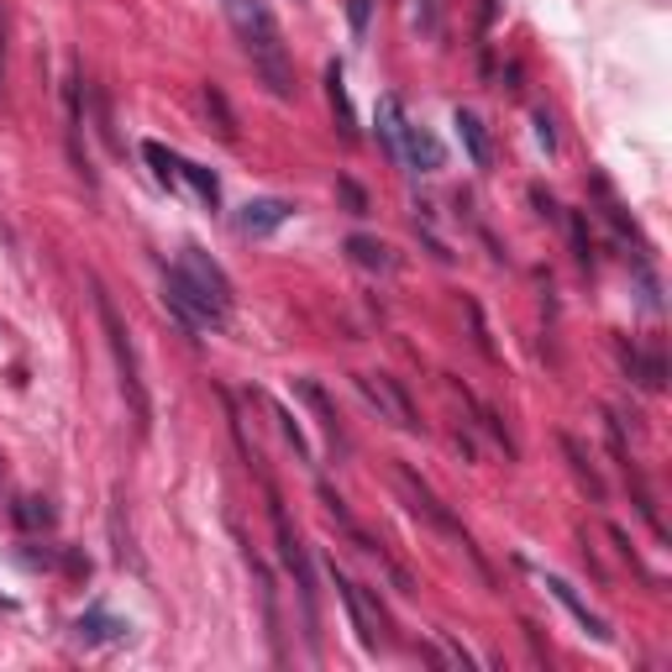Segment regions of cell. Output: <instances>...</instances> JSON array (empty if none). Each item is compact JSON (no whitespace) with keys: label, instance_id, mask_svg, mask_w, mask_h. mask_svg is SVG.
<instances>
[{"label":"cell","instance_id":"6da1fadb","mask_svg":"<svg viewBox=\"0 0 672 672\" xmlns=\"http://www.w3.org/2000/svg\"><path fill=\"white\" fill-rule=\"evenodd\" d=\"M221 5H226L232 26H237L242 53H247L253 74L268 85V96L289 100L294 96V69H289V48H284L279 22H273V11H268L264 0H221Z\"/></svg>","mask_w":672,"mask_h":672},{"label":"cell","instance_id":"7a4b0ae2","mask_svg":"<svg viewBox=\"0 0 672 672\" xmlns=\"http://www.w3.org/2000/svg\"><path fill=\"white\" fill-rule=\"evenodd\" d=\"M96 311H100V326H105V341H111V358H116V373H121V394L132 405V421H137V436L153 432V400H147V384H143V362H137V347H132V332L126 321L116 315L111 294L96 284Z\"/></svg>","mask_w":672,"mask_h":672},{"label":"cell","instance_id":"3957f363","mask_svg":"<svg viewBox=\"0 0 672 672\" xmlns=\"http://www.w3.org/2000/svg\"><path fill=\"white\" fill-rule=\"evenodd\" d=\"M164 305H168L173 315H179V326H184L190 336L221 332V326H226V315H232L226 305H216V300H211L205 289L194 284L184 268H168V273H164Z\"/></svg>","mask_w":672,"mask_h":672},{"label":"cell","instance_id":"277c9868","mask_svg":"<svg viewBox=\"0 0 672 672\" xmlns=\"http://www.w3.org/2000/svg\"><path fill=\"white\" fill-rule=\"evenodd\" d=\"M394 489L405 494V504H410V509H415V515H421V520H426V526H432V530H441V536H452L457 547H462V552L473 557V568H479V578H483V583H489V562H483V557H479V547L468 541V530L457 526V520H452V509H447V504L436 500L432 489H426V483L415 479V473H410L405 462L394 468Z\"/></svg>","mask_w":672,"mask_h":672},{"label":"cell","instance_id":"5b68a950","mask_svg":"<svg viewBox=\"0 0 672 672\" xmlns=\"http://www.w3.org/2000/svg\"><path fill=\"white\" fill-rule=\"evenodd\" d=\"M268 515H273V536H279V557H284V568L294 573V589H300V604H305V636H311L315 647V578H311V557H305V547H300V536H294V526H289V509L284 500H279V489L268 483Z\"/></svg>","mask_w":672,"mask_h":672},{"label":"cell","instance_id":"8992f818","mask_svg":"<svg viewBox=\"0 0 672 672\" xmlns=\"http://www.w3.org/2000/svg\"><path fill=\"white\" fill-rule=\"evenodd\" d=\"M332 583H336V594H341V604H347V615H352V630H358L362 651H379V647H384V609L368 600V589H362V583H352V578L341 573L336 562H332Z\"/></svg>","mask_w":672,"mask_h":672},{"label":"cell","instance_id":"52a82bcc","mask_svg":"<svg viewBox=\"0 0 672 672\" xmlns=\"http://www.w3.org/2000/svg\"><path fill=\"white\" fill-rule=\"evenodd\" d=\"M358 389H362V400L379 410V421H394L400 432H421V421H415V410H410L405 389L394 384L389 373H358Z\"/></svg>","mask_w":672,"mask_h":672},{"label":"cell","instance_id":"ba28073f","mask_svg":"<svg viewBox=\"0 0 672 672\" xmlns=\"http://www.w3.org/2000/svg\"><path fill=\"white\" fill-rule=\"evenodd\" d=\"M289 216H294V205H289V200H279V194H258V200H247V205H242L237 232L242 237H253V242H264V237H273Z\"/></svg>","mask_w":672,"mask_h":672},{"label":"cell","instance_id":"9c48e42d","mask_svg":"<svg viewBox=\"0 0 672 672\" xmlns=\"http://www.w3.org/2000/svg\"><path fill=\"white\" fill-rule=\"evenodd\" d=\"M179 268H184V273H190L194 284L205 289L216 305H226V311H232V279H226V268H221L205 247H194V242H190V247L179 253Z\"/></svg>","mask_w":672,"mask_h":672},{"label":"cell","instance_id":"30bf717a","mask_svg":"<svg viewBox=\"0 0 672 672\" xmlns=\"http://www.w3.org/2000/svg\"><path fill=\"white\" fill-rule=\"evenodd\" d=\"M394 164L415 168V173H436V168H441V143H436L426 126H415V121H410L405 137H400V158H394Z\"/></svg>","mask_w":672,"mask_h":672},{"label":"cell","instance_id":"8fae6325","mask_svg":"<svg viewBox=\"0 0 672 672\" xmlns=\"http://www.w3.org/2000/svg\"><path fill=\"white\" fill-rule=\"evenodd\" d=\"M326 100H332L341 143H358V116H352V100H347V74H341V64H326Z\"/></svg>","mask_w":672,"mask_h":672},{"label":"cell","instance_id":"7c38bea8","mask_svg":"<svg viewBox=\"0 0 672 672\" xmlns=\"http://www.w3.org/2000/svg\"><path fill=\"white\" fill-rule=\"evenodd\" d=\"M74 630H79V641H85V647H111V641H126V630H132V625L116 620L111 609H100L96 604V609H85V615H79Z\"/></svg>","mask_w":672,"mask_h":672},{"label":"cell","instance_id":"4fadbf2b","mask_svg":"<svg viewBox=\"0 0 672 672\" xmlns=\"http://www.w3.org/2000/svg\"><path fill=\"white\" fill-rule=\"evenodd\" d=\"M294 389H300V400L321 415V426H326V436H332V447L336 452H347V432H341V415H336V405H332V394L315 384V379H294Z\"/></svg>","mask_w":672,"mask_h":672},{"label":"cell","instance_id":"5bb4252c","mask_svg":"<svg viewBox=\"0 0 672 672\" xmlns=\"http://www.w3.org/2000/svg\"><path fill=\"white\" fill-rule=\"evenodd\" d=\"M547 589H552V600H557V604H568V615H573V620L583 625V630H589V636H594V641H609V625H604L600 615H594V609H589V604L578 600V594H573V583H568V578L547 573Z\"/></svg>","mask_w":672,"mask_h":672},{"label":"cell","instance_id":"9a60e30c","mask_svg":"<svg viewBox=\"0 0 672 672\" xmlns=\"http://www.w3.org/2000/svg\"><path fill=\"white\" fill-rule=\"evenodd\" d=\"M373 126H379V143H384L389 158H400V137H405V100L400 96H379V111H373Z\"/></svg>","mask_w":672,"mask_h":672},{"label":"cell","instance_id":"2e32d148","mask_svg":"<svg viewBox=\"0 0 672 672\" xmlns=\"http://www.w3.org/2000/svg\"><path fill=\"white\" fill-rule=\"evenodd\" d=\"M452 126H457V137H462V147H468L473 168H489V164H494V153H489V132H483V121L473 116V111H457Z\"/></svg>","mask_w":672,"mask_h":672},{"label":"cell","instance_id":"e0dca14e","mask_svg":"<svg viewBox=\"0 0 672 672\" xmlns=\"http://www.w3.org/2000/svg\"><path fill=\"white\" fill-rule=\"evenodd\" d=\"M347 258L358 268H368V273H394V253H389L379 237H362V232L347 237Z\"/></svg>","mask_w":672,"mask_h":672},{"label":"cell","instance_id":"ac0fdd59","mask_svg":"<svg viewBox=\"0 0 672 672\" xmlns=\"http://www.w3.org/2000/svg\"><path fill=\"white\" fill-rule=\"evenodd\" d=\"M173 168H179V184H190V190L200 194V205H211V211H216L221 205L216 173H211V168H200V164H190V158H173Z\"/></svg>","mask_w":672,"mask_h":672},{"label":"cell","instance_id":"d6986e66","mask_svg":"<svg viewBox=\"0 0 672 672\" xmlns=\"http://www.w3.org/2000/svg\"><path fill=\"white\" fill-rule=\"evenodd\" d=\"M11 515H16V526H22V530H48V526H53L48 500H37V494H22Z\"/></svg>","mask_w":672,"mask_h":672},{"label":"cell","instance_id":"ffe728a7","mask_svg":"<svg viewBox=\"0 0 672 672\" xmlns=\"http://www.w3.org/2000/svg\"><path fill=\"white\" fill-rule=\"evenodd\" d=\"M625 368H630V379L641 389H662V379H668L662 358H647V352H625Z\"/></svg>","mask_w":672,"mask_h":672},{"label":"cell","instance_id":"44dd1931","mask_svg":"<svg viewBox=\"0 0 672 672\" xmlns=\"http://www.w3.org/2000/svg\"><path fill=\"white\" fill-rule=\"evenodd\" d=\"M205 111L216 116L221 137H226V143H237V116H232V105H226V96H221V85H205Z\"/></svg>","mask_w":672,"mask_h":672},{"label":"cell","instance_id":"7402d4cb","mask_svg":"<svg viewBox=\"0 0 672 672\" xmlns=\"http://www.w3.org/2000/svg\"><path fill=\"white\" fill-rule=\"evenodd\" d=\"M143 158L153 164V173H158V184H168V190L179 184V168H173V158H179V153H168L164 143H143Z\"/></svg>","mask_w":672,"mask_h":672},{"label":"cell","instance_id":"603a6c76","mask_svg":"<svg viewBox=\"0 0 672 672\" xmlns=\"http://www.w3.org/2000/svg\"><path fill=\"white\" fill-rule=\"evenodd\" d=\"M273 415H279V426H284V436H289V447H294V457H300V462H315V452H311V441H305V432L294 426V415H289L284 405H273Z\"/></svg>","mask_w":672,"mask_h":672},{"label":"cell","instance_id":"cb8c5ba5","mask_svg":"<svg viewBox=\"0 0 672 672\" xmlns=\"http://www.w3.org/2000/svg\"><path fill=\"white\" fill-rule=\"evenodd\" d=\"M562 452L573 457V468H578V479L589 483V494H594V500H600V494H604V483H600V473H594V468H589V462H583V452H578V441H573V436H562Z\"/></svg>","mask_w":672,"mask_h":672},{"label":"cell","instance_id":"d4e9b609","mask_svg":"<svg viewBox=\"0 0 672 672\" xmlns=\"http://www.w3.org/2000/svg\"><path fill=\"white\" fill-rule=\"evenodd\" d=\"M568 232H573L578 264L589 268V264H594V242H589V221H583V211H573V216H568Z\"/></svg>","mask_w":672,"mask_h":672},{"label":"cell","instance_id":"484cf974","mask_svg":"<svg viewBox=\"0 0 672 672\" xmlns=\"http://www.w3.org/2000/svg\"><path fill=\"white\" fill-rule=\"evenodd\" d=\"M368 16H373V0H347V22H352V37H368Z\"/></svg>","mask_w":672,"mask_h":672},{"label":"cell","instance_id":"4316f807","mask_svg":"<svg viewBox=\"0 0 672 672\" xmlns=\"http://www.w3.org/2000/svg\"><path fill=\"white\" fill-rule=\"evenodd\" d=\"M536 143L547 147V153L557 147V132H552V116H547V111H536Z\"/></svg>","mask_w":672,"mask_h":672},{"label":"cell","instance_id":"83f0119b","mask_svg":"<svg viewBox=\"0 0 672 672\" xmlns=\"http://www.w3.org/2000/svg\"><path fill=\"white\" fill-rule=\"evenodd\" d=\"M341 194H347V205H352V216H368V194L352 184V179H341Z\"/></svg>","mask_w":672,"mask_h":672},{"label":"cell","instance_id":"f1b7e54d","mask_svg":"<svg viewBox=\"0 0 672 672\" xmlns=\"http://www.w3.org/2000/svg\"><path fill=\"white\" fill-rule=\"evenodd\" d=\"M0 483H5V462H0Z\"/></svg>","mask_w":672,"mask_h":672}]
</instances>
